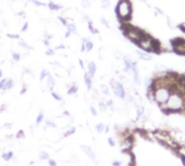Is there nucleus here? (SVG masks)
<instances>
[{"label":"nucleus","mask_w":185,"mask_h":166,"mask_svg":"<svg viewBox=\"0 0 185 166\" xmlns=\"http://www.w3.org/2000/svg\"><path fill=\"white\" fill-rule=\"evenodd\" d=\"M48 9L50 10V11H59V10L62 9V6L61 5H58L57 2H53V1H50V2H48Z\"/></svg>","instance_id":"obj_13"},{"label":"nucleus","mask_w":185,"mask_h":166,"mask_svg":"<svg viewBox=\"0 0 185 166\" xmlns=\"http://www.w3.org/2000/svg\"><path fill=\"white\" fill-rule=\"evenodd\" d=\"M87 27H88V30H89L92 34L95 35V34H97V33H98V30L95 28V26H94V24H92V22L90 21V20H89V21H87Z\"/></svg>","instance_id":"obj_19"},{"label":"nucleus","mask_w":185,"mask_h":166,"mask_svg":"<svg viewBox=\"0 0 185 166\" xmlns=\"http://www.w3.org/2000/svg\"><path fill=\"white\" fill-rule=\"evenodd\" d=\"M8 37H10V38H13V39H18V38H20V36L16 34H8Z\"/></svg>","instance_id":"obj_43"},{"label":"nucleus","mask_w":185,"mask_h":166,"mask_svg":"<svg viewBox=\"0 0 185 166\" xmlns=\"http://www.w3.org/2000/svg\"><path fill=\"white\" fill-rule=\"evenodd\" d=\"M1 157H2V160H3V161H6V162L11 161V160L13 159V152H12V151H9V152L3 153V154L1 155Z\"/></svg>","instance_id":"obj_16"},{"label":"nucleus","mask_w":185,"mask_h":166,"mask_svg":"<svg viewBox=\"0 0 185 166\" xmlns=\"http://www.w3.org/2000/svg\"><path fill=\"white\" fill-rule=\"evenodd\" d=\"M135 121H138V120H141L142 117L144 116V114H145V108H144L143 105H137L136 106V110H135Z\"/></svg>","instance_id":"obj_10"},{"label":"nucleus","mask_w":185,"mask_h":166,"mask_svg":"<svg viewBox=\"0 0 185 166\" xmlns=\"http://www.w3.org/2000/svg\"><path fill=\"white\" fill-rule=\"evenodd\" d=\"M89 111H90V113H92V116H97V110H96L95 108H94V106H90L89 108Z\"/></svg>","instance_id":"obj_39"},{"label":"nucleus","mask_w":185,"mask_h":166,"mask_svg":"<svg viewBox=\"0 0 185 166\" xmlns=\"http://www.w3.org/2000/svg\"><path fill=\"white\" fill-rule=\"evenodd\" d=\"M27 28H28V23L27 22H25V23L23 24V26H22V28H21V32H26L27 30Z\"/></svg>","instance_id":"obj_42"},{"label":"nucleus","mask_w":185,"mask_h":166,"mask_svg":"<svg viewBox=\"0 0 185 166\" xmlns=\"http://www.w3.org/2000/svg\"><path fill=\"white\" fill-rule=\"evenodd\" d=\"M175 151V153L176 154H179V156L182 159V157H185V145H179V148L176 149V150H174Z\"/></svg>","instance_id":"obj_15"},{"label":"nucleus","mask_w":185,"mask_h":166,"mask_svg":"<svg viewBox=\"0 0 185 166\" xmlns=\"http://www.w3.org/2000/svg\"><path fill=\"white\" fill-rule=\"evenodd\" d=\"M56 53V50L55 48H48L46 50V55H48V57H51V55H55Z\"/></svg>","instance_id":"obj_34"},{"label":"nucleus","mask_w":185,"mask_h":166,"mask_svg":"<svg viewBox=\"0 0 185 166\" xmlns=\"http://www.w3.org/2000/svg\"><path fill=\"white\" fill-rule=\"evenodd\" d=\"M30 1L33 3V5L36 6V7H38V8H40V7H46L45 2H42V1H39V0H30Z\"/></svg>","instance_id":"obj_27"},{"label":"nucleus","mask_w":185,"mask_h":166,"mask_svg":"<svg viewBox=\"0 0 185 166\" xmlns=\"http://www.w3.org/2000/svg\"><path fill=\"white\" fill-rule=\"evenodd\" d=\"M81 149L92 162H96V153H95V151L92 149V147H88V145H81Z\"/></svg>","instance_id":"obj_7"},{"label":"nucleus","mask_w":185,"mask_h":166,"mask_svg":"<svg viewBox=\"0 0 185 166\" xmlns=\"http://www.w3.org/2000/svg\"><path fill=\"white\" fill-rule=\"evenodd\" d=\"M121 164H122V162L121 161H113L112 162V166H121Z\"/></svg>","instance_id":"obj_44"},{"label":"nucleus","mask_w":185,"mask_h":166,"mask_svg":"<svg viewBox=\"0 0 185 166\" xmlns=\"http://www.w3.org/2000/svg\"><path fill=\"white\" fill-rule=\"evenodd\" d=\"M110 86L113 90V93L116 95V97L120 98V99L124 100L125 96H126V91H125V88L123 86V84L119 81L116 79H111L110 81Z\"/></svg>","instance_id":"obj_5"},{"label":"nucleus","mask_w":185,"mask_h":166,"mask_svg":"<svg viewBox=\"0 0 185 166\" xmlns=\"http://www.w3.org/2000/svg\"><path fill=\"white\" fill-rule=\"evenodd\" d=\"M100 5L104 9H108L111 5V0H100Z\"/></svg>","instance_id":"obj_23"},{"label":"nucleus","mask_w":185,"mask_h":166,"mask_svg":"<svg viewBox=\"0 0 185 166\" xmlns=\"http://www.w3.org/2000/svg\"><path fill=\"white\" fill-rule=\"evenodd\" d=\"M39 159L44 160V161H45V160H47V161H48V160L50 159V155H49L46 151H42V152H40V155H39Z\"/></svg>","instance_id":"obj_28"},{"label":"nucleus","mask_w":185,"mask_h":166,"mask_svg":"<svg viewBox=\"0 0 185 166\" xmlns=\"http://www.w3.org/2000/svg\"><path fill=\"white\" fill-rule=\"evenodd\" d=\"M100 89H101V92L104 93L105 96H108L109 93H110V89H109V86H107V85H101Z\"/></svg>","instance_id":"obj_26"},{"label":"nucleus","mask_w":185,"mask_h":166,"mask_svg":"<svg viewBox=\"0 0 185 166\" xmlns=\"http://www.w3.org/2000/svg\"><path fill=\"white\" fill-rule=\"evenodd\" d=\"M182 162H183V165L185 166V157H182Z\"/></svg>","instance_id":"obj_50"},{"label":"nucleus","mask_w":185,"mask_h":166,"mask_svg":"<svg viewBox=\"0 0 185 166\" xmlns=\"http://www.w3.org/2000/svg\"><path fill=\"white\" fill-rule=\"evenodd\" d=\"M7 79L8 78H1L0 79V89H5V86H6V83H7Z\"/></svg>","instance_id":"obj_36"},{"label":"nucleus","mask_w":185,"mask_h":166,"mask_svg":"<svg viewBox=\"0 0 185 166\" xmlns=\"http://www.w3.org/2000/svg\"><path fill=\"white\" fill-rule=\"evenodd\" d=\"M84 83H85V85H86V87H87L88 90L92 89V78L89 76V75H88L87 73L84 74Z\"/></svg>","instance_id":"obj_12"},{"label":"nucleus","mask_w":185,"mask_h":166,"mask_svg":"<svg viewBox=\"0 0 185 166\" xmlns=\"http://www.w3.org/2000/svg\"><path fill=\"white\" fill-rule=\"evenodd\" d=\"M82 42H83L84 46H85V51H86V52H89V51L94 48V42H92L90 39H88V38H84Z\"/></svg>","instance_id":"obj_11"},{"label":"nucleus","mask_w":185,"mask_h":166,"mask_svg":"<svg viewBox=\"0 0 185 166\" xmlns=\"http://www.w3.org/2000/svg\"><path fill=\"white\" fill-rule=\"evenodd\" d=\"M47 85H48L50 88H53V86L56 85L55 77H53L52 75H51V74H49L48 76H47Z\"/></svg>","instance_id":"obj_18"},{"label":"nucleus","mask_w":185,"mask_h":166,"mask_svg":"<svg viewBox=\"0 0 185 166\" xmlns=\"http://www.w3.org/2000/svg\"><path fill=\"white\" fill-rule=\"evenodd\" d=\"M18 46H21L22 48H24V49H27V50H31V49H32V47L28 46L24 40H20V42H18Z\"/></svg>","instance_id":"obj_30"},{"label":"nucleus","mask_w":185,"mask_h":166,"mask_svg":"<svg viewBox=\"0 0 185 166\" xmlns=\"http://www.w3.org/2000/svg\"><path fill=\"white\" fill-rule=\"evenodd\" d=\"M44 120H45L44 111H40L39 113H38V115H37V117H36V125H39L42 122H44Z\"/></svg>","instance_id":"obj_20"},{"label":"nucleus","mask_w":185,"mask_h":166,"mask_svg":"<svg viewBox=\"0 0 185 166\" xmlns=\"http://www.w3.org/2000/svg\"><path fill=\"white\" fill-rule=\"evenodd\" d=\"M108 143L110 147H114V145H116V141H114L112 138H108Z\"/></svg>","instance_id":"obj_41"},{"label":"nucleus","mask_w":185,"mask_h":166,"mask_svg":"<svg viewBox=\"0 0 185 166\" xmlns=\"http://www.w3.org/2000/svg\"><path fill=\"white\" fill-rule=\"evenodd\" d=\"M95 129H96V132H105V125L102 124V123H99V124H96L95 126Z\"/></svg>","instance_id":"obj_24"},{"label":"nucleus","mask_w":185,"mask_h":166,"mask_svg":"<svg viewBox=\"0 0 185 166\" xmlns=\"http://www.w3.org/2000/svg\"><path fill=\"white\" fill-rule=\"evenodd\" d=\"M45 125H46V127H53V128L57 127V125L50 120H45Z\"/></svg>","instance_id":"obj_32"},{"label":"nucleus","mask_w":185,"mask_h":166,"mask_svg":"<svg viewBox=\"0 0 185 166\" xmlns=\"http://www.w3.org/2000/svg\"><path fill=\"white\" fill-rule=\"evenodd\" d=\"M137 46L141 50H144L146 52H158V51L161 49V46L160 44L155 39L153 38L151 36H149L148 34H145V36L137 42Z\"/></svg>","instance_id":"obj_2"},{"label":"nucleus","mask_w":185,"mask_h":166,"mask_svg":"<svg viewBox=\"0 0 185 166\" xmlns=\"http://www.w3.org/2000/svg\"><path fill=\"white\" fill-rule=\"evenodd\" d=\"M170 95H171V87L166 85H158L157 87L154 89V99H155V103L158 105L161 104H166L168 101Z\"/></svg>","instance_id":"obj_3"},{"label":"nucleus","mask_w":185,"mask_h":166,"mask_svg":"<svg viewBox=\"0 0 185 166\" xmlns=\"http://www.w3.org/2000/svg\"><path fill=\"white\" fill-rule=\"evenodd\" d=\"M79 63H80V66H81V69H84V62H83V60H81V59H80V60H79Z\"/></svg>","instance_id":"obj_46"},{"label":"nucleus","mask_w":185,"mask_h":166,"mask_svg":"<svg viewBox=\"0 0 185 166\" xmlns=\"http://www.w3.org/2000/svg\"><path fill=\"white\" fill-rule=\"evenodd\" d=\"M26 90H27V88H26V86H24V87L22 88V90H21V92H20V93H21V95H24V93L26 92Z\"/></svg>","instance_id":"obj_45"},{"label":"nucleus","mask_w":185,"mask_h":166,"mask_svg":"<svg viewBox=\"0 0 185 166\" xmlns=\"http://www.w3.org/2000/svg\"><path fill=\"white\" fill-rule=\"evenodd\" d=\"M133 13L132 3L130 0H119L116 7V14L118 18L123 23H126L131 20Z\"/></svg>","instance_id":"obj_1"},{"label":"nucleus","mask_w":185,"mask_h":166,"mask_svg":"<svg viewBox=\"0 0 185 166\" xmlns=\"http://www.w3.org/2000/svg\"><path fill=\"white\" fill-rule=\"evenodd\" d=\"M172 50L180 55H185V39L176 38L172 42Z\"/></svg>","instance_id":"obj_6"},{"label":"nucleus","mask_w":185,"mask_h":166,"mask_svg":"<svg viewBox=\"0 0 185 166\" xmlns=\"http://www.w3.org/2000/svg\"><path fill=\"white\" fill-rule=\"evenodd\" d=\"M77 91H79V87H77L76 85H72V86H70V88L68 89V95L73 96V95H75Z\"/></svg>","instance_id":"obj_17"},{"label":"nucleus","mask_w":185,"mask_h":166,"mask_svg":"<svg viewBox=\"0 0 185 166\" xmlns=\"http://www.w3.org/2000/svg\"><path fill=\"white\" fill-rule=\"evenodd\" d=\"M123 32H124V36L126 37L127 39L131 40V42H134V44H137L146 34L144 30L131 25L123 26Z\"/></svg>","instance_id":"obj_4"},{"label":"nucleus","mask_w":185,"mask_h":166,"mask_svg":"<svg viewBox=\"0 0 185 166\" xmlns=\"http://www.w3.org/2000/svg\"><path fill=\"white\" fill-rule=\"evenodd\" d=\"M109 130H110L109 126H105V132H109Z\"/></svg>","instance_id":"obj_48"},{"label":"nucleus","mask_w":185,"mask_h":166,"mask_svg":"<svg viewBox=\"0 0 185 166\" xmlns=\"http://www.w3.org/2000/svg\"><path fill=\"white\" fill-rule=\"evenodd\" d=\"M81 5H82V7L83 8H85V9H87V8H89L90 7V1L89 0H82V2H81Z\"/></svg>","instance_id":"obj_33"},{"label":"nucleus","mask_w":185,"mask_h":166,"mask_svg":"<svg viewBox=\"0 0 185 166\" xmlns=\"http://www.w3.org/2000/svg\"><path fill=\"white\" fill-rule=\"evenodd\" d=\"M49 71L48 69H42V72H40V75H39V81H44L45 78H47V76L49 75Z\"/></svg>","instance_id":"obj_22"},{"label":"nucleus","mask_w":185,"mask_h":166,"mask_svg":"<svg viewBox=\"0 0 185 166\" xmlns=\"http://www.w3.org/2000/svg\"><path fill=\"white\" fill-rule=\"evenodd\" d=\"M13 87H14V81H13V79L9 78V79H7V83H6L5 89H3V90H11Z\"/></svg>","instance_id":"obj_21"},{"label":"nucleus","mask_w":185,"mask_h":166,"mask_svg":"<svg viewBox=\"0 0 185 166\" xmlns=\"http://www.w3.org/2000/svg\"><path fill=\"white\" fill-rule=\"evenodd\" d=\"M12 59H13V61H15V62H18L20 59H21V54L18 52H12Z\"/></svg>","instance_id":"obj_31"},{"label":"nucleus","mask_w":185,"mask_h":166,"mask_svg":"<svg viewBox=\"0 0 185 166\" xmlns=\"http://www.w3.org/2000/svg\"><path fill=\"white\" fill-rule=\"evenodd\" d=\"M51 97H52L55 100H57V101H62V97H61L59 93H57V92H55V91H51Z\"/></svg>","instance_id":"obj_29"},{"label":"nucleus","mask_w":185,"mask_h":166,"mask_svg":"<svg viewBox=\"0 0 185 166\" xmlns=\"http://www.w3.org/2000/svg\"><path fill=\"white\" fill-rule=\"evenodd\" d=\"M130 166H134V165H130Z\"/></svg>","instance_id":"obj_51"},{"label":"nucleus","mask_w":185,"mask_h":166,"mask_svg":"<svg viewBox=\"0 0 185 166\" xmlns=\"http://www.w3.org/2000/svg\"><path fill=\"white\" fill-rule=\"evenodd\" d=\"M48 165L49 166H57V162L52 159H49L48 160Z\"/></svg>","instance_id":"obj_40"},{"label":"nucleus","mask_w":185,"mask_h":166,"mask_svg":"<svg viewBox=\"0 0 185 166\" xmlns=\"http://www.w3.org/2000/svg\"><path fill=\"white\" fill-rule=\"evenodd\" d=\"M100 22H101V23L104 24V25L106 26V27H108V28L110 27V24H109V22L107 21V20H106L105 18H100Z\"/></svg>","instance_id":"obj_38"},{"label":"nucleus","mask_w":185,"mask_h":166,"mask_svg":"<svg viewBox=\"0 0 185 166\" xmlns=\"http://www.w3.org/2000/svg\"><path fill=\"white\" fill-rule=\"evenodd\" d=\"M58 20H59V22H60V23L62 24V25H64V26H67L68 23H69V22L67 21V18H63V16H58Z\"/></svg>","instance_id":"obj_35"},{"label":"nucleus","mask_w":185,"mask_h":166,"mask_svg":"<svg viewBox=\"0 0 185 166\" xmlns=\"http://www.w3.org/2000/svg\"><path fill=\"white\" fill-rule=\"evenodd\" d=\"M99 108H100V110H101L102 112H105V111L108 109V106H107V104L104 103V102H99Z\"/></svg>","instance_id":"obj_37"},{"label":"nucleus","mask_w":185,"mask_h":166,"mask_svg":"<svg viewBox=\"0 0 185 166\" xmlns=\"http://www.w3.org/2000/svg\"><path fill=\"white\" fill-rule=\"evenodd\" d=\"M96 71H97V65H96L95 62L90 61V62L87 64V72H86V73H87L88 75H89V76L92 78V77L95 76Z\"/></svg>","instance_id":"obj_9"},{"label":"nucleus","mask_w":185,"mask_h":166,"mask_svg":"<svg viewBox=\"0 0 185 166\" xmlns=\"http://www.w3.org/2000/svg\"><path fill=\"white\" fill-rule=\"evenodd\" d=\"M2 75H3V72H2V69H0V79L2 78Z\"/></svg>","instance_id":"obj_49"},{"label":"nucleus","mask_w":185,"mask_h":166,"mask_svg":"<svg viewBox=\"0 0 185 166\" xmlns=\"http://www.w3.org/2000/svg\"><path fill=\"white\" fill-rule=\"evenodd\" d=\"M67 27V32H69L70 34H76L77 33V28H76V25L74 23H68V25L65 26Z\"/></svg>","instance_id":"obj_14"},{"label":"nucleus","mask_w":185,"mask_h":166,"mask_svg":"<svg viewBox=\"0 0 185 166\" xmlns=\"http://www.w3.org/2000/svg\"><path fill=\"white\" fill-rule=\"evenodd\" d=\"M136 54H137V57L143 61H151L153 60V57H151V54H149V52H146V51L141 50V49L136 50Z\"/></svg>","instance_id":"obj_8"},{"label":"nucleus","mask_w":185,"mask_h":166,"mask_svg":"<svg viewBox=\"0 0 185 166\" xmlns=\"http://www.w3.org/2000/svg\"><path fill=\"white\" fill-rule=\"evenodd\" d=\"M180 27H181V30H182L183 32H185V23L181 24V26H180Z\"/></svg>","instance_id":"obj_47"},{"label":"nucleus","mask_w":185,"mask_h":166,"mask_svg":"<svg viewBox=\"0 0 185 166\" xmlns=\"http://www.w3.org/2000/svg\"><path fill=\"white\" fill-rule=\"evenodd\" d=\"M75 132H76V128H75V127H72V128H70L69 130H67V132H64L63 137H64V138H67V137H69V136H71V135H73Z\"/></svg>","instance_id":"obj_25"}]
</instances>
